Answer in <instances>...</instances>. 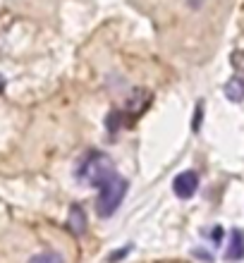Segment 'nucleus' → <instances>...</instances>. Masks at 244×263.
Listing matches in <instances>:
<instances>
[{
  "label": "nucleus",
  "mask_w": 244,
  "mask_h": 263,
  "mask_svg": "<svg viewBox=\"0 0 244 263\" xmlns=\"http://www.w3.org/2000/svg\"><path fill=\"white\" fill-rule=\"evenodd\" d=\"M148 103H151V91H146V89H134L132 93H129V98H127L125 110H122V115H125V122H127V120L141 118V115H144V110L148 108Z\"/></svg>",
  "instance_id": "obj_3"
},
{
  "label": "nucleus",
  "mask_w": 244,
  "mask_h": 263,
  "mask_svg": "<svg viewBox=\"0 0 244 263\" xmlns=\"http://www.w3.org/2000/svg\"><path fill=\"white\" fill-rule=\"evenodd\" d=\"M122 122H125V115H122V110H110V115L105 118V127H108V134H118V129L122 127Z\"/></svg>",
  "instance_id": "obj_8"
},
{
  "label": "nucleus",
  "mask_w": 244,
  "mask_h": 263,
  "mask_svg": "<svg viewBox=\"0 0 244 263\" xmlns=\"http://www.w3.org/2000/svg\"><path fill=\"white\" fill-rule=\"evenodd\" d=\"M230 60H232V67L237 69V72H244V53L242 50H235Z\"/></svg>",
  "instance_id": "obj_10"
},
{
  "label": "nucleus",
  "mask_w": 244,
  "mask_h": 263,
  "mask_svg": "<svg viewBox=\"0 0 244 263\" xmlns=\"http://www.w3.org/2000/svg\"><path fill=\"white\" fill-rule=\"evenodd\" d=\"M125 194H127V180L120 177V175H115L112 180H108L103 187H101V194H98V199H96V213L101 215V218L112 215L120 208Z\"/></svg>",
  "instance_id": "obj_2"
},
{
  "label": "nucleus",
  "mask_w": 244,
  "mask_h": 263,
  "mask_svg": "<svg viewBox=\"0 0 244 263\" xmlns=\"http://www.w3.org/2000/svg\"><path fill=\"white\" fill-rule=\"evenodd\" d=\"M199 122H201V103L196 105V118H194V132L199 129Z\"/></svg>",
  "instance_id": "obj_12"
},
{
  "label": "nucleus",
  "mask_w": 244,
  "mask_h": 263,
  "mask_svg": "<svg viewBox=\"0 0 244 263\" xmlns=\"http://www.w3.org/2000/svg\"><path fill=\"white\" fill-rule=\"evenodd\" d=\"M225 96L230 98L232 103L244 101V79L242 77H232V79H228V84H225Z\"/></svg>",
  "instance_id": "obj_7"
},
{
  "label": "nucleus",
  "mask_w": 244,
  "mask_h": 263,
  "mask_svg": "<svg viewBox=\"0 0 244 263\" xmlns=\"http://www.w3.org/2000/svg\"><path fill=\"white\" fill-rule=\"evenodd\" d=\"M225 258L228 261H242L244 258V235L242 230H232L230 232V242L225 247Z\"/></svg>",
  "instance_id": "obj_5"
},
{
  "label": "nucleus",
  "mask_w": 244,
  "mask_h": 263,
  "mask_svg": "<svg viewBox=\"0 0 244 263\" xmlns=\"http://www.w3.org/2000/svg\"><path fill=\"white\" fill-rule=\"evenodd\" d=\"M173 189L180 199H192V196L196 194V189H199V175H196L194 170L180 173L173 182Z\"/></svg>",
  "instance_id": "obj_4"
},
{
  "label": "nucleus",
  "mask_w": 244,
  "mask_h": 263,
  "mask_svg": "<svg viewBox=\"0 0 244 263\" xmlns=\"http://www.w3.org/2000/svg\"><path fill=\"white\" fill-rule=\"evenodd\" d=\"M29 263H65V261L60 254H55V251H43V254H36Z\"/></svg>",
  "instance_id": "obj_9"
},
{
  "label": "nucleus",
  "mask_w": 244,
  "mask_h": 263,
  "mask_svg": "<svg viewBox=\"0 0 244 263\" xmlns=\"http://www.w3.org/2000/svg\"><path fill=\"white\" fill-rule=\"evenodd\" d=\"M79 180L84 182V184H91V187H103L108 180H112L115 177V163L110 160V156L103 151H91L86 158L82 160V165H79L77 170Z\"/></svg>",
  "instance_id": "obj_1"
},
{
  "label": "nucleus",
  "mask_w": 244,
  "mask_h": 263,
  "mask_svg": "<svg viewBox=\"0 0 244 263\" xmlns=\"http://www.w3.org/2000/svg\"><path fill=\"white\" fill-rule=\"evenodd\" d=\"M67 225H70V230L74 232L77 237H82L84 232H86V215H84V208L79 206V203H74V206L70 208V218H67Z\"/></svg>",
  "instance_id": "obj_6"
},
{
  "label": "nucleus",
  "mask_w": 244,
  "mask_h": 263,
  "mask_svg": "<svg viewBox=\"0 0 244 263\" xmlns=\"http://www.w3.org/2000/svg\"><path fill=\"white\" fill-rule=\"evenodd\" d=\"M3 89H5V79L0 77V93H3Z\"/></svg>",
  "instance_id": "obj_13"
},
{
  "label": "nucleus",
  "mask_w": 244,
  "mask_h": 263,
  "mask_svg": "<svg viewBox=\"0 0 244 263\" xmlns=\"http://www.w3.org/2000/svg\"><path fill=\"white\" fill-rule=\"evenodd\" d=\"M129 251H132V244H127L125 249H120V251H115V254H112V256H108V261H110V263H115V261H120V258L125 256V254H129Z\"/></svg>",
  "instance_id": "obj_11"
}]
</instances>
